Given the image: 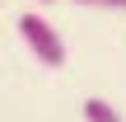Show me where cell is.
I'll use <instances>...</instances> for the list:
<instances>
[{
	"instance_id": "1",
	"label": "cell",
	"mask_w": 126,
	"mask_h": 122,
	"mask_svg": "<svg viewBox=\"0 0 126 122\" xmlns=\"http://www.w3.org/2000/svg\"><path fill=\"white\" fill-rule=\"evenodd\" d=\"M19 38H23V47L37 56V66H65V42H61V33L42 19V14H19Z\"/></svg>"
},
{
	"instance_id": "2",
	"label": "cell",
	"mask_w": 126,
	"mask_h": 122,
	"mask_svg": "<svg viewBox=\"0 0 126 122\" xmlns=\"http://www.w3.org/2000/svg\"><path fill=\"white\" fill-rule=\"evenodd\" d=\"M84 122H122V113L108 99H84Z\"/></svg>"
},
{
	"instance_id": "3",
	"label": "cell",
	"mask_w": 126,
	"mask_h": 122,
	"mask_svg": "<svg viewBox=\"0 0 126 122\" xmlns=\"http://www.w3.org/2000/svg\"><path fill=\"white\" fill-rule=\"evenodd\" d=\"M75 5H89V9H126V0H75Z\"/></svg>"
},
{
	"instance_id": "4",
	"label": "cell",
	"mask_w": 126,
	"mask_h": 122,
	"mask_svg": "<svg viewBox=\"0 0 126 122\" xmlns=\"http://www.w3.org/2000/svg\"><path fill=\"white\" fill-rule=\"evenodd\" d=\"M37 5H51V0H37Z\"/></svg>"
}]
</instances>
